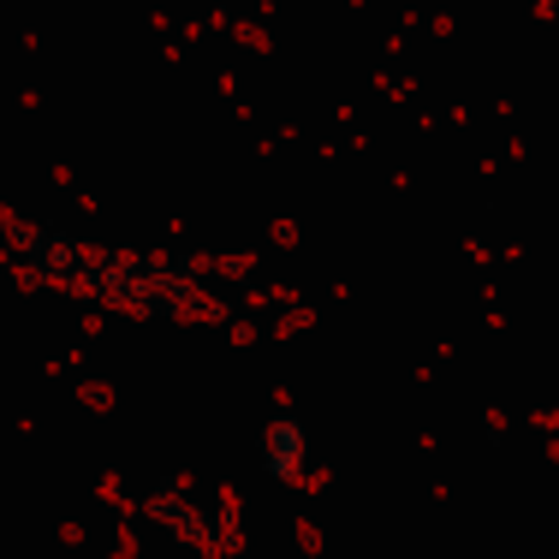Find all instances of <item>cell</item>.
Returning a JSON list of instances; mask_svg holds the SVG:
<instances>
[{"instance_id": "6da1fadb", "label": "cell", "mask_w": 559, "mask_h": 559, "mask_svg": "<svg viewBox=\"0 0 559 559\" xmlns=\"http://www.w3.org/2000/svg\"><path fill=\"white\" fill-rule=\"evenodd\" d=\"M19 245H24V262H31L36 280L66 286L78 298H102V304H119V310H138V316L191 310L197 280L185 262L102 250V245H84V238L60 233V226H31V233H19Z\"/></svg>"}, {"instance_id": "7a4b0ae2", "label": "cell", "mask_w": 559, "mask_h": 559, "mask_svg": "<svg viewBox=\"0 0 559 559\" xmlns=\"http://www.w3.org/2000/svg\"><path fill=\"white\" fill-rule=\"evenodd\" d=\"M150 524L162 530V536L173 542V548L197 554V559H215L238 542V524H233V506L203 495V488L179 483V476H167V483L150 488Z\"/></svg>"}, {"instance_id": "3957f363", "label": "cell", "mask_w": 559, "mask_h": 559, "mask_svg": "<svg viewBox=\"0 0 559 559\" xmlns=\"http://www.w3.org/2000/svg\"><path fill=\"white\" fill-rule=\"evenodd\" d=\"M257 464L269 483H304L316 464V441L310 429H304V417H292V411H280V417L262 423L257 435Z\"/></svg>"}]
</instances>
